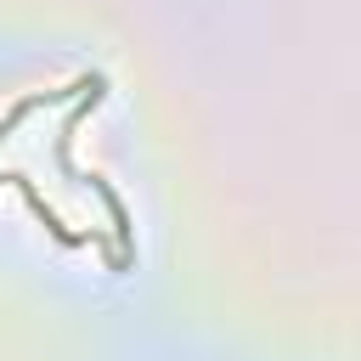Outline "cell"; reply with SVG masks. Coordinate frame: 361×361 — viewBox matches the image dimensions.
Listing matches in <instances>:
<instances>
[{
  "instance_id": "1",
  "label": "cell",
  "mask_w": 361,
  "mask_h": 361,
  "mask_svg": "<svg viewBox=\"0 0 361 361\" xmlns=\"http://www.w3.org/2000/svg\"><path fill=\"white\" fill-rule=\"evenodd\" d=\"M79 180L107 203V220H113V254H118V271H130V265H135V220H130V209H124L118 186H113L107 175H96V169H85Z\"/></svg>"
},
{
  "instance_id": "2",
  "label": "cell",
  "mask_w": 361,
  "mask_h": 361,
  "mask_svg": "<svg viewBox=\"0 0 361 361\" xmlns=\"http://www.w3.org/2000/svg\"><path fill=\"white\" fill-rule=\"evenodd\" d=\"M0 180L23 192V203L34 209V220H39V226H45V231H51V237H56L62 248H79V243H85V231H73V226H62V220H56V209H51V203L39 197V186H34V180H28L23 169H0Z\"/></svg>"
},
{
  "instance_id": "3",
  "label": "cell",
  "mask_w": 361,
  "mask_h": 361,
  "mask_svg": "<svg viewBox=\"0 0 361 361\" xmlns=\"http://www.w3.org/2000/svg\"><path fill=\"white\" fill-rule=\"evenodd\" d=\"M96 79H102V73H79V79H73V85H62V90H34V96H23V102H17V107H11L6 118H0V141H6V135H11V130H17L23 118H34L39 107H56V102H68V96H85V90H90Z\"/></svg>"
}]
</instances>
